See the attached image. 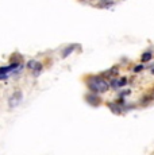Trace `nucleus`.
Instances as JSON below:
<instances>
[{"instance_id": "f257e3e1", "label": "nucleus", "mask_w": 154, "mask_h": 155, "mask_svg": "<svg viewBox=\"0 0 154 155\" xmlns=\"http://www.w3.org/2000/svg\"><path fill=\"white\" fill-rule=\"evenodd\" d=\"M87 85L88 88L91 89L95 93H104V92L108 91L109 84L105 81L103 77L99 76H91L87 78Z\"/></svg>"}, {"instance_id": "f03ea898", "label": "nucleus", "mask_w": 154, "mask_h": 155, "mask_svg": "<svg viewBox=\"0 0 154 155\" xmlns=\"http://www.w3.org/2000/svg\"><path fill=\"white\" fill-rule=\"evenodd\" d=\"M18 69H20V64H19V62H15V64L10 65V66H3V68H0V80L7 78L10 74L15 73Z\"/></svg>"}, {"instance_id": "7ed1b4c3", "label": "nucleus", "mask_w": 154, "mask_h": 155, "mask_svg": "<svg viewBox=\"0 0 154 155\" xmlns=\"http://www.w3.org/2000/svg\"><path fill=\"white\" fill-rule=\"evenodd\" d=\"M27 66H28V69L34 73V76H38V74L41 73V70H42V65H41V62H37V61H30Z\"/></svg>"}, {"instance_id": "20e7f679", "label": "nucleus", "mask_w": 154, "mask_h": 155, "mask_svg": "<svg viewBox=\"0 0 154 155\" xmlns=\"http://www.w3.org/2000/svg\"><path fill=\"white\" fill-rule=\"evenodd\" d=\"M150 58H152V53H149V51L145 53V54L142 55V62H147Z\"/></svg>"}, {"instance_id": "39448f33", "label": "nucleus", "mask_w": 154, "mask_h": 155, "mask_svg": "<svg viewBox=\"0 0 154 155\" xmlns=\"http://www.w3.org/2000/svg\"><path fill=\"white\" fill-rule=\"evenodd\" d=\"M139 70H142V66H137V68H135V71H139Z\"/></svg>"}, {"instance_id": "423d86ee", "label": "nucleus", "mask_w": 154, "mask_h": 155, "mask_svg": "<svg viewBox=\"0 0 154 155\" xmlns=\"http://www.w3.org/2000/svg\"><path fill=\"white\" fill-rule=\"evenodd\" d=\"M153 73H154V69H153Z\"/></svg>"}]
</instances>
